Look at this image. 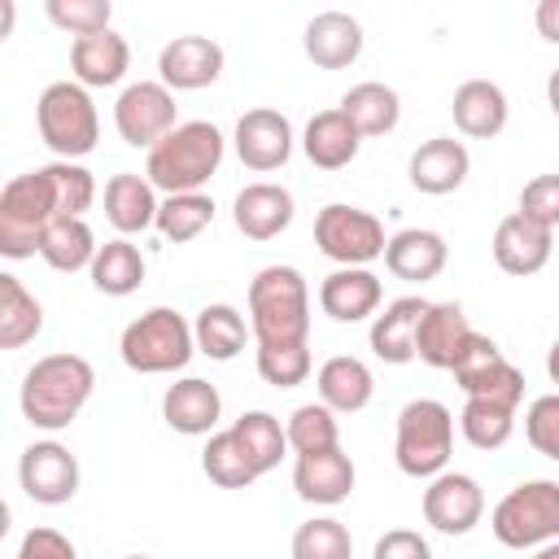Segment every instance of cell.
Masks as SVG:
<instances>
[{"mask_svg":"<svg viewBox=\"0 0 559 559\" xmlns=\"http://www.w3.org/2000/svg\"><path fill=\"white\" fill-rule=\"evenodd\" d=\"M459 424H463L467 445H476V450H498V445H507V437H511V428H515V411H507V406H498V402H485V397H467Z\"/></svg>","mask_w":559,"mask_h":559,"instance_id":"cell-39","label":"cell"},{"mask_svg":"<svg viewBox=\"0 0 559 559\" xmlns=\"http://www.w3.org/2000/svg\"><path fill=\"white\" fill-rule=\"evenodd\" d=\"M293 489H297L306 502L336 507V502H345L349 489H354V463H349L341 450L301 454L297 467H293Z\"/></svg>","mask_w":559,"mask_h":559,"instance_id":"cell-21","label":"cell"},{"mask_svg":"<svg viewBox=\"0 0 559 559\" xmlns=\"http://www.w3.org/2000/svg\"><path fill=\"white\" fill-rule=\"evenodd\" d=\"M354 542L341 520H306L293 533V559H349Z\"/></svg>","mask_w":559,"mask_h":559,"instance_id":"cell-41","label":"cell"},{"mask_svg":"<svg viewBox=\"0 0 559 559\" xmlns=\"http://www.w3.org/2000/svg\"><path fill=\"white\" fill-rule=\"evenodd\" d=\"M341 114L354 122L358 135H389L397 127L402 105H397V92L393 87H384V83H358V87L345 92Z\"/></svg>","mask_w":559,"mask_h":559,"instance_id":"cell-31","label":"cell"},{"mask_svg":"<svg viewBox=\"0 0 559 559\" xmlns=\"http://www.w3.org/2000/svg\"><path fill=\"white\" fill-rule=\"evenodd\" d=\"M57 218H66V214H61V197H57L48 166L9 179L0 192V253L4 258L39 253V240Z\"/></svg>","mask_w":559,"mask_h":559,"instance_id":"cell-2","label":"cell"},{"mask_svg":"<svg viewBox=\"0 0 559 559\" xmlns=\"http://www.w3.org/2000/svg\"><path fill=\"white\" fill-rule=\"evenodd\" d=\"M17 480L31 502L61 507L79 493V459L57 441H35L17 463Z\"/></svg>","mask_w":559,"mask_h":559,"instance_id":"cell-12","label":"cell"},{"mask_svg":"<svg viewBox=\"0 0 559 559\" xmlns=\"http://www.w3.org/2000/svg\"><path fill=\"white\" fill-rule=\"evenodd\" d=\"M515 214H524V218H533V223H542V227H559V175H537V179H528L524 183V192H520V210Z\"/></svg>","mask_w":559,"mask_h":559,"instance_id":"cell-46","label":"cell"},{"mask_svg":"<svg viewBox=\"0 0 559 559\" xmlns=\"http://www.w3.org/2000/svg\"><path fill=\"white\" fill-rule=\"evenodd\" d=\"M524 432H528V441H533L537 454H546V459L559 463V393H546V397H537L528 406Z\"/></svg>","mask_w":559,"mask_h":559,"instance_id":"cell-45","label":"cell"},{"mask_svg":"<svg viewBox=\"0 0 559 559\" xmlns=\"http://www.w3.org/2000/svg\"><path fill=\"white\" fill-rule=\"evenodd\" d=\"M546 100H550V109H555V118H559V70L546 79Z\"/></svg>","mask_w":559,"mask_h":559,"instance_id":"cell-50","label":"cell"},{"mask_svg":"<svg viewBox=\"0 0 559 559\" xmlns=\"http://www.w3.org/2000/svg\"><path fill=\"white\" fill-rule=\"evenodd\" d=\"M92 284L96 293L105 297H127L144 284V258L131 240H109L96 249V262H92Z\"/></svg>","mask_w":559,"mask_h":559,"instance_id":"cell-33","label":"cell"},{"mask_svg":"<svg viewBox=\"0 0 559 559\" xmlns=\"http://www.w3.org/2000/svg\"><path fill=\"white\" fill-rule=\"evenodd\" d=\"M201 467L223 489H249L258 480V472H253V463H249V454H245V445H240V437L231 428L210 437V445L201 450Z\"/></svg>","mask_w":559,"mask_h":559,"instance_id":"cell-37","label":"cell"},{"mask_svg":"<svg viewBox=\"0 0 559 559\" xmlns=\"http://www.w3.org/2000/svg\"><path fill=\"white\" fill-rule=\"evenodd\" d=\"M192 336H197V349L205 354V358H218V362H231L240 349H245V319H240V310L236 306H205L201 314H197V328H192Z\"/></svg>","mask_w":559,"mask_h":559,"instance_id":"cell-35","label":"cell"},{"mask_svg":"<svg viewBox=\"0 0 559 559\" xmlns=\"http://www.w3.org/2000/svg\"><path fill=\"white\" fill-rule=\"evenodd\" d=\"M258 376L275 389H293L310 376V349L306 345H258Z\"/></svg>","mask_w":559,"mask_h":559,"instance_id":"cell-42","label":"cell"},{"mask_svg":"<svg viewBox=\"0 0 559 559\" xmlns=\"http://www.w3.org/2000/svg\"><path fill=\"white\" fill-rule=\"evenodd\" d=\"M44 328L39 301L17 284V275H0V349H22Z\"/></svg>","mask_w":559,"mask_h":559,"instance_id":"cell-32","label":"cell"},{"mask_svg":"<svg viewBox=\"0 0 559 559\" xmlns=\"http://www.w3.org/2000/svg\"><path fill=\"white\" fill-rule=\"evenodd\" d=\"M13 31V0H0V35Z\"/></svg>","mask_w":559,"mask_h":559,"instance_id":"cell-51","label":"cell"},{"mask_svg":"<svg viewBox=\"0 0 559 559\" xmlns=\"http://www.w3.org/2000/svg\"><path fill=\"white\" fill-rule=\"evenodd\" d=\"M450 445H454V419L441 402L419 397L406 402L397 415V467L406 476H441V467L450 463Z\"/></svg>","mask_w":559,"mask_h":559,"instance_id":"cell-6","label":"cell"},{"mask_svg":"<svg viewBox=\"0 0 559 559\" xmlns=\"http://www.w3.org/2000/svg\"><path fill=\"white\" fill-rule=\"evenodd\" d=\"M157 70H162L166 87L197 92V87H210L223 74V48L214 39H205V35H179V39H170L162 48Z\"/></svg>","mask_w":559,"mask_h":559,"instance_id":"cell-15","label":"cell"},{"mask_svg":"<svg viewBox=\"0 0 559 559\" xmlns=\"http://www.w3.org/2000/svg\"><path fill=\"white\" fill-rule=\"evenodd\" d=\"M288 153H293V127H288V118L280 109L240 114V122H236V157L249 170H258V175L280 170L288 162Z\"/></svg>","mask_w":559,"mask_h":559,"instance_id":"cell-14","label":"cell"},{"mask_svg":"<svg viewBox=\"0 0 559 559\" xmlns=\"http://www.w3.org/2000/svg\"><path fill=\"white\" fill-rule=\"evenodd\" d=\"M70 66H74V79L79 83H87V87H114L127 74V66H131V48L114 31L83 35V39L70 44Z\"/></svg>","mask_w":559,"mask_h":559,"instance_id":"cell-24","label":"cell"},{"mask_svg":"<svg viewBox=\"0 0 559 559\" xmlns=\"http://www.w3.org/2000/svg\"><path fill=\"white\" fill-rule=\"evenodd\" d=\"M546 371H550V380L559 384V341L550 345V354H546Z\"/></svg>","mask_w":559,"mask_h":559,"instance_id":"cell-52","label":"cell"},{"mask_svg":"<svg viewBox=\"0 0 559 559\" xmlns=\"http://www.w3.org/2000/svg\"><path fill=\"white\" fill-rule=\"evenodd\" d=\"M533 559H559V542H546V546H542Z\"/></svg>","mask_w":559,"mask_h":559,"instance_id":"cell-53","label":"cell"},{"mask_svg":"<svg viewBox=\"0 0 559 559\" xmlns=\"http://www.w3.org/2000/svg\"><path fill=\"white\" fill-rule=\"evenodd\" d=\"M454 380H459V389L467 393V397H485V402H498V406H507V411H515L520 406V397H524V376H520V367H511L507 358H502V349L489 341V336H480V332H472L467 341H463V349H459V358H454Z\"/></svg>","mask_w":559,"mask_h":559,"instance_id":"cell-9","label":"cell"},{"mask_svg":"<svg viewBox=\"0 0 559 559\" xmlns=\"http://www.w3.org/2000/svg\"><path fill=\"white\" fill-rule=\"evenodd\" d=\"M424 310H428V301H419V297L389 301L384 314H376V323H371V349H376V358L397 362V367L411 362L415 358V332H419Z\"/></svg>","mask_w":559,"mask_h":559,"instance_id":"cell-28","label":"cell"},{"mask_svg":"<svg viewBox=\"0 0 559 559\" xmlns=\"http://www.w3.org/2000/svg\"><path fill=\"white\" fill-rule=\"evenodd\" d=\"M157 201H153V183L140 175H114L105 183V218L118 231H144L148 223H157Z\"/></svg>","mask_w":559,"mask_h":559,"instance_id":"cell-30","label":"cell"},{"mask_svg":"<svg viewBox=\"0 0 559 559\" xmlns=\"http://www.w3.org/2000/svg\"><path fill=\"white\" fill-rule=\"evenodd\" d=\"M13 559H79V555H74V546H70L66 533H57V528H31L22 537V546H17Z\"/></svg>","mask_w":559,"mask_h":559,"instance_id":"cell-47","label":"cell"},{"mask_svg":"<svg viewBox=\"0 0 559 559\" xmlns=\"http://www.w3.org/2000/svg\"><path fill=\"white\" fill-rule=\"evenodd\" d=\"M537 31H542V39L559 44V0H542L537 4Z\"/></svg>","mask_w":559,"mask_h":559,"instance_id":"cell-49","label":"cell"},{"mask_svg":"<svg viewBox=\"0 0 559 559\" xmlns=\"http://www.w3.org/2000/svg\"><path fill=\"white\" fill-rule=\"evenodd\" d=\"M48 175H52V183H57L61 214H66V218H83V210H87V205H92V197H96L92 175H87L83 166H74V162H52V166H48Z\"/></svg>","mask_w":559,"mask_h":559,"instance_id":"cell-44","label":"cell"},{"mask_svg":"<svg viewBox=\"0 0 559 559\" xmlns=\"http://www.w3.org/2000/svg\"><path fill=\"white\" fill-rule=\"evenodd\" d=\"M231 218L249 240H275L293 223V192L280 183H249L236 192Z\"/></svg>","mask_w":559,"mask_h":559,"instance_id":"cell-18","label":"cell"},{"mask_svg":"<svg viewBox=\"0 0 559 559\" xmlns=\"http://www.w3.org/2000/svg\"><path fill=\"white\" fill-rule=\"evenodd\" d=\"M371 559H432V550H428V542H424L415 528H389V533L376 542Z\"/></svg>","mask_w":559,"mask_h":559,"instance_id":"cell-48","label":"cell"},{"mask_svg":"<svg viewBox=\"0 0 559 559\" xmlns=\"http://www.w3.org/2000/svg\"><path fill=\"white\" fill-rule=\"evenodd\" d=\"M319 306L336 323H358V319L376 314V306H380V280L371 271H362V266H341V271H332L323 280Z\"/></svg>","mask_w":559,"mask_h":559,"instance_id":"cell-23","label":"cell"},{"mask_svg":"<svg viewBox=\"0 0 559 559\" xmlns=\"http://www.w3.org/2000/svg\"><path fill=\"white\" fill-rule=\"evenodd\" d=\"M249 314L258 345H306L310 293L293 266H266L249 284Z\"/></svg>","mask_w":559,"mask_h":559,"instance_id":"cell-3","label":"cell"},{"mask_svg":"<svg viewBox=\"0 0 559 559\" xmlns=\"http://www.w3.org/2000/svg\"><path fill=\"white\" fill-rule=\"evenodd\" d=\"M35 122H39L44 144L61 162L87 157L96 148V135H100L96 109H92V100H87V92L79 83H52V87H44V96L35 105Z\"/></svg>","mask_w":559,"mask_h":559,"instance_id":"cell-8","label":"cell"},{"mask_svg":"<svg viewBox=\"0 0 559 559\" xmlns=\"http://www.w3.org/2000/svg\"><path fill=\"white\" fill-rule=\"evenodd\" d=\"M301 44H306V57L319 66V70H345L349 61H358V52H362V26L349 17V13H319L310 26H306V35H301Z\"/></svg>","mask_w":559,"mask_h":559,"instance_id":"cell-19","label":"cell"},{"mask_svg":"<svg viewBox=\"0 0 559 559\" xmlns=\"http://www.w3.org/2000/svg\"><path fill=\"white\" fill-rule=\"evenodd\" d=\"M454 127L472 140H493L502 127H507V96L498 83L489 79H467L459 92H454Z\"/></svg>","mask_w":559,"mask_h":559,"instance_id":"cell-25","label":"cell"},{"mask_svg":"<svg viewBox=\"0 0 559 559\" xmlns=\"http://www.w3.org/2000/svg\"><path fill=\"white\" fill-rule=\"evenodd\" d=\"M223 162V135L214 122H179L157 148H148V183L183 197L197 192Z\"/></svg>","mask_w":559,"mask_h":559,"instance_id":"cell-4","label":"cell"},{"mask_svg":"<svg viewBox=\"0 0 559 559\" xmlns=\"http://www.w3.org/2000/svg\"><path fill=\"white\" fill-rule=\"evenodd\" d=\"M384 266H389L397 280H411V284L437 280L441 266H445V240H441L437 231L406 227V231H397V236L384 245Z\"/></svg>","mask_w":559,"mask_h":559,"instance_id":"cell-27","label":"cell"},{"mask_svg":"<svg viewBox=\"0 0 559 559\" xmlns=\"http://www.w3.org/2000/svg\"><path fill=\"white\" fill-rule=\"evenodd\" d=\"M109 13H114L109 0H48V17L74 39L109 31Z\"/></svg>","mask_w":559,"mask_h":559,"instance_id":"cell-43","label":"cell"},{"mask_svg":"<svg viewBox=\"0 0 559 559\" xmlns=\"http://www.w3.org/2000/svg\"><path fill=\"white\" fill-rule=\"evenodd\" d=\"M118 349H122V362H127L131 371H140V376H162V371L188 367V358H192V349H197V336H192V328L183 323V314L157 306V310H148V314H140L135 323L122 328Z\"/></svg>","mask_w":559,"mask_h":559,"instance_id":"cell-5","label":"cell"},{"mask_svg":"<svg viewBox=\"0 0 559 559\" xmlns=\"http://www.w3.org/2000/svg\"><path fill=\"white\" fill-rule=\"evenodd\" d=\"M231 432L240 437V445H245V454H249V463H253L258 476L271 472V467H280V459H284V450H288V432L280 428L275 415H266V411H249V415L236 419Z\"/></svg>","mask_w":559,"mask_h":559,"instance_id":"cell-36","label":"cell"},{"mask_svg":"<svg viewBox=\"0 0 559 559\" xmlns=\"http://www.w3.org/2000/svg\"><path fill=\"white\" fill-rule=\"evenodd\" d=\"M480 515H485V493H480V485H476L472 476H463V472H441V476H432V485L424 489V520H428L437 533H445V537L472 533V528L480 524Z\"/></svg>","mask_w":559,"mask_h":559,"instance_id":"cell-13","label":"cell"},{"mask_svg":"<svg viewBox=\"0 0 559 559\" xmlns=\"http://www.w3.org/2000/svg\"><path fill=\"white\" fill-rule=\"evenodd\" d=\"M114 127L131 148H157L175 122V96L166 83H131L114 105Z\"/></svg>","mask_w":559,"mask_h":559,"instance_id":"cell-11","label":"cell"},{"mask_svg":"<svg viewBox=\"0 0 559 559\" xmlns=\"http://www.w3.org/2000/svg\"><path fill=\"white\" fill-rule=\"evenodd\" d=\"M314 245L341 266H362L371 258H384L389 240L376 214L358 205H323L314 218Z\"/></svg>","mask_w":559,"mask_h":559,"instance_id":"cell-10","label":"cell"},{"mask_svg":"<svg viewBox=\"0 0 559 559\" xmlns=\"http://www.w3.org/2000/svg\"><path fill=\"white\" fill-rule=\"evenodd\" d=\"M214 223V201L201 192H183V197H166V205L157 210V231L175 245L197 240L205 227Z\"/></svg>","mask_w":559,"mask_h":559,"instance_id":"cell-38","label":"cell"},{"mask_svg":"<svg viewBox=\"0 0 559 559\" xmlns=\"http://www.w3.org/2000/svg\"><path fill=\"white\" fill-rule=\"evenodd\" d=\"M92 384H96V371H92L87 358H79V354L39 358L22 380V415H26V424L48 428V432L74 424V415L92 397Z\"/></svg>","mask_w":559,"mask_h":559,"instance_id":"cell-1","label":"cell"},{"mask_svg":"<svg viewBox=\"0 0 559 559\" xmlns=\"http://www.w3.org/2000/svg\"><path fill=\"white\" fill-rule=\"evenodd\" d=\"M218 411H223L218 389H214L210 380H197V376L170 384L166 397H162V419H166L175 432H183V437L210 432V428L218 424Z\"/></svg>","mask_w":559,"mask_h":559,"instance_id":"cell-20","label":"cell"},{"mask_svg":"<svg viewBox=\"0 0 559 559\" xmlns=\"http://www.w3.org/2000/svg\"><path fill=\"white\" fill-rule=\"evenodd\" d=\"M493 537L511 550H528V546H546L559 537V485L555 480H528L515 485L489 520Z\"/></svg>","mask_w":559,"mask_h":559,"instance_id":"cell-7","label":"cell"},{"mask_svg":"<svg viewBox=\"0 0 559 559\" xmlns=\"http://www.w3.org/2000/svg\"><path fill=\"white\" fill-rule=\"evenodd\" d=\"M127 559H148V555H127Z\"/></svg>","mask_w":559,"mask_h":559,"instance_id":"cell-54","label":"cell"},{"mask_svg":"<svg viewBox=\"0 0 559 559\" xmlns=\"http://www.w3.org/2000/svg\"><path fill=\"white\" fill-rule=\"evenodd\" d=\"M467 166H472L467 148L459 140H450V135H441V140H428V144L415 148L411 183L419 192H428V197H445V192H454L467 179Z\"/></svg>","mask_w":559,"mask_h":559,"instance_id":"cell-22","label":"cell"},{"mask_svg":"<svg viewBox=\"0 0 559 559\" xmlns=\"http://www.w3.org/2000/svg\"><path fill=\"white\" fill-rule=\"evenodd\" d=\"M550 258V227L524 218V214H507L493 231V262L507 275H537Z\"/></svg>","mask_w":559,"mask_h":559,"instance_id":"cell-16","label":"cell"},{"mask_svg":"<svg viewBox=\"0 0 559 559\" xmlns=\"http://www.w3.org/2000/svg\"><path fill=\"white\" fill-rule=\"evenodd\" d=\"M467 336H472V323H467L463 306H459V301H437V306H428L424 319H419L415 358H424L428 367H445V371H450Z\"/></svg>","mask_w":559,"mask_h":559,"instance_id":"cell-17","label":"cell"},{"mask_svg":"<svg viewBox=\"0 0 559 559\" xmlns=\"http://www.w3.org/2000/svg\"><path fill=\"white\" fill-rule=\"evenodd\" d=\"M319 397L328 411H341V415H354L371 402V371L349 358V354H336L319 367Z\"/></svg>","mask_w":559,"mask_h":559,"instance_id":"cell-29","label":"cell"},{"mask_svg":"<svg viewBox=\"0 0 559 559\" xmlns=\"http://www.w3.org/2000/svg\"><path fill=\"white\" fill-rule=\"evenodd\" d=\"M358 144H362V135L354 131V122H349L341 109L314 114V118L306 122V140H301L306 157H310L319 170H345V166L358 157Z\"/></svg>","mask_w":559,"mask_h":559,"instance_id":"cell-26","label":"cell"},{"mask_svg":"<svg viewBox=\"0 0 559 559\" xmlns=\"http://www.w3.org/2000/svg\"><path fill=\"white\" fill-rule=\"evenodd\" d=\"M336 411H328L323 402L314 406H297L293 411V419H288V445L297 450V459L301 454H323V450H341V432H336V419H332Z\"/></svg>","mask_w":559,"mask_h":559,"instance_id":"cell-40","label":"cell"},{"mask_svg":"<svg viewBox=\"0 0 559 559\" xmlns=\"http://www.w3.org/2000/svg\"><path fill=\"white\" fill-rule=\"evenodd\" d=\"M39 258L52 266V271H79V266H92L96 262V240H92V227L83 218H57L44 240H39Z\"/></svg>","mask_w":559,"mask_h":559,"instance_id":"cell-34","label":"cell"}]
</instances>
